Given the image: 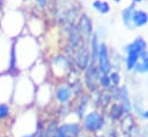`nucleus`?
<instances>
[{"instance_id": "nucleus-1", "label": "nucleus", "mask_w": 148, "mask_h": 137, "mask_svg": "<svg viewBox=\"0 0 148 137\" xmlns=\"http://www.w3.org/2000/svg\"><path fill=\"white\" fill-rule=\"evenodd\" d=\"M97 58H98L99 70L103 73V75H108V73L110 71L111 66H110V60H109V53H108V46H106V44H104V43L99 44Z\"/></svg>"}, {"instance_id": "nucleus-2", "label": "nucleus", "mask_w": 148, "mask_h": 137, "mask_svg": "<svg viewBox=\"0 0 148 137\" xmlns=\"http://www.w3.org/2000/svg\"><path fill=\"white\" fill-rule=\"evenodd\" d=\"M77 32L80 35V37L83 40H88L90 39L91 32H92V24L89 20V17L87 15H82L77 25Z\"/></svg>"}, {"instance_id": "nucleus-3", "label": "nucleus", "mask_w": 148, "mask_h": 137, "mask_svg": "<svg viewBox=\"0 0 148 137\" xmlns=\"http://www.w3.org/2000/svg\"><path fill=\"white\" fill-rule=\"evenodd\" d=\"M103 124V120H102V116L96 113V112H92V113H89L86 119H84V127L87 130L89 131H96L98 130Z\"/></svg>"}, {"instance_id": "nucleus-4", "label": "nucleus", "mask_w": 148, "mask_h": 137, "mask_svg": "<svg viewBox=\"0 0 148 137\" xmlns=\"http://www.w3.org/2000/svg\"><path fill=\"white\" fill-rule=\"evenodd\" d=\"M74 59H75V62L79 66V68L84 69L87 67V64L89 62V51H88L87 45H83L82 47L76 48V52L74 54Z\"/></svg>"}, {"instance_id": "nucleus-5", "label": "nucleus", "mask_w": 148, "mask_h": 137, "mask_svg": "<svg viewBox=\"0 0 148 137\" xmlns=\"http://www.w3.org/2000/svg\"><path fill=\"white\" fill-rule=\"evenodd\" d=\"M127 58H126V66L127 69H132L135 67V64L138 63V60L140 59V52L135 48V46L133 45V43H131L127 46Z\"/></svg>"}, {"instance_id": "nucleus-6", "label": "nucleus", "mask_w": 148, "mask_h": 137, "mask_svg": "<svg viewBox=\"0 0 148 137\" xmlns=\"http://www.w3.org/2000/svg\"><path fill=\"white\" fill-rule=\"evenodd\" d=\"M80 129L77 124H65L62 125L53 137H76Z\"/></svg>"}, {"instance_id": "nucleus-7", "label": "nucleus", "mask_w": 148, "mask_h": 137, "mask_svg": "<svg viewBox=\"0 0 148 137\" xmlns=\"http://www.w3.org/2000/svg\"><path fill=\"white\" fill-rule=\"evenodd\" d=\"M132 22L135 26H142L148 23V14L143 10H134L132 16Z\"/></svg>"}, {"instance_id": "nucleus-8", "label": "nucleus", "mask_w": 148, "mask_h": 137, "mask_svg": "<svg viewBox=\"0 0 148 137\" xmlns=\"http://www.w3.org/2000/svg\"><path fill=\"white\" fill-rule=\"evenodd\" d=\"M56 97H57V99L60 102H66L69 99V97H71V90H69V87L66 86V85L60 86L57 90V92H56Z\"/></svg>"}, {"instance_id": "nucleus-9", "label": "nucleus", "mask_w": 148, "mask_h": 137, "mask_svg": "<svg viewBox=\"0 0 148 137\" xmlns=\"http://www.w3.org/2000/svg\"><path fill=\"white\" fill-rule=\"evenodd\" d=\"M92 6H94V8H95L97 12H99V13H102V14H106V13L110 12V5H109L106 1L95 0L94 3H92Z\"/></svg>"}, {"instance_id": "nucleus-10", "label": "nucleus", "mask_w": 148, "mask_h": 137, "mask_svg": "<svg viewBox=\"0 0 148 137\" xmlns=\"http://www.w3.org/2000/svg\"><path fill=\"white\" fill-rule=\"evenodd\" d=\"M134 10H135L134 9V5H131L127 8H125L124 12H123V20H124V22H125V24L127 26L130 25V22L132 21V16H133Z\"/></svg>"}, {"instance_id": "nucleus-11", "label": "nucleus", "mask_w": 148, "mask_h": 137, "mask_svg": "<svg viewBox=\"0 0 148 137\" xmlns=\"http://www.w3.org/2000/svg\"><path fill=\"white\" fill-rule=\"evenodd\" d=\"M9 114V106L7 104H0V119L7 117Z\"/></svg>"}, {"instance_id": "nucleus-12", "label": "nucleus", "mask_w": 148, "mask_h": 137, "mask_svg": "<svg viewBox=\"0 0 148 137\" xmlns=\"http://www.w3.org/2000/svg\"><path fill=\"white\" fill-rule=\"evenodd\" d=\"M101 83H102V85L103 86H109L110 85V76H108V75H103V76H101Z\"/></svg>"}, {"instance_id": "nucleus-13", "label": "nucleus", "mask_w": 148, "mask_h": 137, "mask_svg": "<svg viewBox=\"0 0 148 137\" xmlns=\"http://www.w3.org/2000/svg\"><path fill=\"white\" fill-rule=\"evenodd\" d=\"M113 82V84H118V82H119V76H118V74H116V73H113L111 76H110V82Z\"/></svg>"}, {"instance_id": "nucleus-14", "label": "nucleus", "mask_w": 148, "mask_h": 137, "mask_svg": "<svg viewBox=\"0 0 148 137\" xmlns=\"http://www.w3.org/2000/svg\"><path fill=\"white\" fill-rule=\"evenodd\" d=\"M37 2H38V5L42 6V7L46 5V0H37Z\"/></svg>"}, {"instance_id": "nucleus-15", "label": "nucleus", "mask_w": 148, "mask_h": 137, "mask_svg": "<svg viewBox=\"0 0 148 137\" xmlns=\"http://www.w3.org/2000/svg\"><path fill=\"white\" fill-rule=\"evenodd\" d=\"M145 117H147V119H148V111L145 113Z\"/></svg>"}, {"instance_id": "nucleus-16", "label": "nucleus", "mask_w": 148, "mask_h": 137, "mask_svg": "<svg viewBox=\"0 0 148 137\" xmlns=\"http://www.w3.org/2000/svg\"><path fill=\"white\" fill-rule=\"evenodd\" d=\"M134 2H140V1H142V0H133Z\"/></svg>"}, {"instance_id": "nucleus-17", "label": "nucleus", "mask_w": 148, "mask_h": 137, "mask_svg": "<svg viewBox=\"0 0 148 137\" xmlns=\"http://www.w3.org/2000/svg\"><path fill=\"white\" fill-rule=\"evenodd\" d=\"M114 1H116V2H119V1H120V0H114Z\"/></svg>"}, {"instance_id": "nucleus-18", "label": "nucleus", "mask_w": 148, "mask_h": 137, "mask_svg": "<svg viewBox=\"0 0 148 137\" xmlns=\"http://www.w3.org/2000/svg\"><path fill=\"white\" fill-rule=\"evenodd\" d=\"M24 137H32V136H24Z\"/></svg>"}]
</instances>
